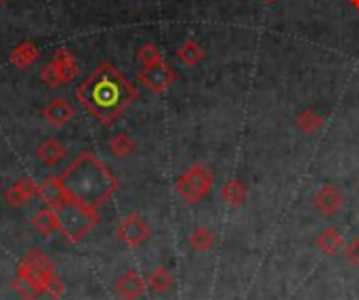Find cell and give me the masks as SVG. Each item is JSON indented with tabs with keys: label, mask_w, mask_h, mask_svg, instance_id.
Segmentation results:
<instances>
[{
	"label": "cell",
	"mask_w": 359,
	"mask_h": 300,
	"mask_svg": "<svg viewBox=\"0 0 359 300\" xmlns=\"http://www.w3.org/2000/svg\"><path fill=\"white\" fill-rule=\"evenodd\" d=\"M78 101L103 126L114 124L137 99V86L109 61H101L76 88Z\"/></svg>",
	"instance_id": "cell-1"
},
{
	"label": "cell",
	"mask_w": 359,
	"mask_h": 300,
	"mask_svg": "<svg viewBox=\"0 0 359 300\" xmlns=\"http://www.w3.org/2000/svg\"><path fill=\"white\" fill-rule=\"evenodd\" d=\"M59 177L67 198L95 210L105 204L120 187L118 177L99 156L88 149L76 156V160Z\"/></svg>",
	"instance_id": "cell-2"
},
{
	"label": "cell",
	"mask_w": 359,
	"mask_h": 300,
	"mask_svg": "<svg viewBox=\"0 0 359 300\" xmlns=\"http://www.w3.org/2000/svg\"><path fill=\"white\" fill-rule=\"evenodd\" d=\"M55 212H57V231L69 244H78L99 223V212L95 208H88L72 198H65L61 204H57Z\"/></svg>",
	"instance_id": "cell-3"
},
{
	"label": "cell",
	"mask_w": 359,
	"mask_h": 300,
	"mask_svg": "<svg viewBox=\"0 0 359 300\" xmlns=\"http://www.w3.org/2000/svg\"><path fill=\"white\" fill-rule=\"evenodd\" d=\"M17 275H23L29 282H34L40 288V292L46 294V296H50V299H61L63 292H65L63 282L55 275L53 263L38 248H32L21 259V263L17 265Z\"/></svg>",
	"instance_id": "cell-4"
},
{
	"label": "cell",
	"mask_w": 359,
	"mask_h": 300,
	"mask_svg": "<svg viewBox=\"0 0 359 300\" xmlns=\"http://www.w3.org/2000/svg\"><path fill=\"white\" fill-rule=\"evenodd\" d=\"M212 185H215L212 170L204 164H194L177 179L175 189L187 204H198L210 193Z\"/></svg>",
	"instance_id": "cell-5"
},
{
	"label": "cell",
	"mask_w": 359,
	"mask_h": 300,
	"mask_svg": "<svg viewBox=\"0 0 359 300\" xmlns=\"http://www.w3.org/2000/svg\"><path fill=\"white\" fill-rule=\"evenodd\" d=\"M76 76H78V63H76V57L67 48H57L53 53L50 63H46L40 71V80L48 88H59L72 82Z\"/></svg>",
	"instance_id": "cell-6"
},
{
	"label": "cell",
	"mask_w": 359,
	"mask_h": 300,
	"mask_svg": "<svg viewBox=\"0 0 359 300\" xmlns=\"http://www.w3.org/2000/svg\"><path fill=\"white\" fill-rule=\"evenodd\" d=\"M116 236L120 238V242L128 248H139L143 246L149 238H151V227L147 225V221L139 214V212H130L126 214L118 227H116Z\"/></svg>",
	"instance_id": "cell-7"
},
{
	"label": "cell",
	"mask_w": 359,
	"mask_h": 300,
	"mask_svg": "<svg viewBox=\"0 0 359 300\" xmlns=\"http://www.w3.org/2000/svg\"><path fill=\"white\" fill-rule=\"evenodd\" d=\"M137 80L154 95H162L166 93L175 80H177V74L172 67L166 65V61L158 63V65H151V67H141L139 74H137Z\"/></svg>",
	"instance_id": "cell-8"
},
{
	"label": "cell",
	"mask_w": 359,
	"mask_h": 300,
	"mask_svg": "<svg viewBox=\"0 0 359 300\" xmlns=\"http://www.w3.org/2000/svg\"><path fill=\"white\" fill-rule=\"evenodd\" d=\"M313 206L324 214V217H334L343 206H345V196L343 191L332 185V183H326L318 189V193L313 196Z\"/></svg>",
	"instance_id": "cell-9"
},
{
	"label": "cell",
	"mask_w": 359,
	"mask_h": 300,
	"mask_svg": "<svg viewBox=\"0 0 359 300\" xmlns=\"http://www.w3.org/2000/svg\"><path fill=\"white\" fill-rule=\"evenodd\" d=\"M42 116H44V120H46L53 128H63V126L76 116V109H74L63 97H55V99H50V101L44 105Z\"/></svg>",
	"instance_id": "cell-10"
},
{
	"label": "cell",
	"mask_w": 359,
	"mask_h": 300,
	"mask_svg": "<svg viewBox=\"0 0 359 300\" xmlns=\"http://www.w3.org/2000/svg\"><path fill=\"white\" fill-rule=\"evenodd\" d=\"M36 196H38V183L29 177H23L4 191V202L13 208H21L27 200Z\"/></svg>",
	"instance_id": "cell-11"
},
{
	"label": "cell",
	"mask_w": 359,
	"mask_h": 300,
	"mask_svg": "<svg viewBox=\"0 0 359 300\" xmlns=\"http://www.w3.org/2000/svg\"><path fill=\"white\" fill-rule=\"evenodd\" d=\"M145 286H147V282L135 269L124 271L116 282V290L124 300H137L145 292Z\"/></svg>",
	"instance_id": "cell-12"
},
{
	"label": "cell",
	"mask_w": 359,
	"mask_h": 300,
	"mask_svg": "<svg viewBox=\"0 0 359 300\" xmlns=\"http://www.w3.org/2000/svg\"><path fill=\"white\" fill-rule=\"evenodd\" d=\"M38 198L46 204V206H50V208H55L57 204H61L67 196H65V189H63V183H61V177H55V175H50V177H46L40 185H38Z\"/></svg>",
	"instance_id": "cell-13"
},
{
	"label": "cell",
	"mask_w": 359,
	"mask_h": 300,
	"mask_svg": "<svg viewBox=\"0 0 359 300\" xmlns=\"http://www.w3.org/2000/svg\"><path fill=\"white\" fill-rule=\"evenodd\" d=\"M38 55H40L38 46H36L34 42H29V40H23V42L15 44V46L11 48L8 61H11V65H15V67H19V69H25L27 65H32V63L38 59Z\"/></svg>",
	"instance_id": "cell-14"
},
{
	"label": "cell",
	"mask_w": 359,
	"mask_h": 300,
	"mask_svg": "<svg viewBox=\"0 0 359 300\" xmlns=\"http://www.w3.org/2000/svg\"><path fill=\"white\" fill-rule=\"evenodd\" d=\"M36 156H38V160L44 164V166H55V164H59L61 162V158L65 156V147L57 141V139H46V141H42L38 147H36Z\"/></svg>",
	"instance_id": "cell-15"
},
{
	"label": "cell",
	"mask_w": 359,
	"mask_h": 300,
	"mask_svg": "<svg viewBox=\"0 0 359 300\" xmlns=\"http://www.w3.org/2000/svg\"><path fill=\"white\" fill-rule=\"evenodd\" d=\"M221 200L229 206H242L248 200V185L240 179H231L221 187Z\"/></svg>",
	"instance_id": "cell-16"
},
{
	"label": "cell",
	"mask_w": 359,
	"mask_h": 300,
	"mask_svg": "<svg viewBox=\"0 0 359 300\" xmlns=\"http://www.w3.org/2000/svg\"><path fill=\"white\" fill-rule=\"evenodd\" d=\"M316 244H318V248H320L324 254H328V257L339 254V252L343 250V246H345L343 236H341V231H339L337 227H326V229L318 236Z\"/></svg>",
	"instance_id": "cell-17"
},
{
	"label": "cell",
	"mask_w": 359,
	"mask_h": 300,
	"mask_svg": "<svg viewBox=\"0 0 359 300\" xmlns=\"http://www.w3.org/2000/svg\"><path fill=\"white\" fill-rule=\"evenodd\" d=\"M204 57H206V50H204L194 38H187V40L177 48V59H179L183 65H187V67L198 65Z\"/></svg>",
	"instance_id": "cell-18"
},
{
	"label": "cell",
	"mask_w": 359,
	"mask_h": 300,
	"mask_svg": "<svg viewBox=\"0 0 359 300\" xmlns=\"http://www.w3.org/2000/svg\"><path fill=\"white\" fill-rule=\"evenodd\" d=\"M32 225L40 236H50L53 231H57V212H55V208L46 206V208L38 210L34 214V219H32Z\"/></svg>",
	"instance_id": "cell-19"
},
{
	"label": "cell",
	"mask_w": 359,
	"mask_h": 300,
	"mask_svg": "<svg viewBox=\"0 0 359 300\" xmlns=\"http://www.w3.org/2000/svg\"><path fill=\"white\" fill-rule=\"evenodd\" d=\"M147 286H149V290L156 292V294H166V292L172 288V275L168 273L166 267L158 265V267H154V271L149 273Z\"/></svg>",
	"instance_id": "cell-20"
},
{
	"label": "cell",
	"mask_w": 359,
	"mask_h": 300,
	"mask_svg": "<svg viewBox=\"0 0 359 300\" xmlns=\"http://www.w3.org/2000/svg\"><path fill=\"white\" fill-rule=\"evenodd\" d=\"M135 149H137V143L128 132H118L109 139V151L118 158H128L133 156Z\"/></svg>",
	"instance_id": "cell-21"
},
{
	"label": "cell",
	"mask_w": 359,
	"mask_h": 300,
	"mask_svg": "<svg viewBox=\"0 0 359 300\" xmlns=\"http://www.w3.org/2000/svg\"><path fill=\"white\" fill-rule=\"evenodd\" d=\"M322 124H324V118L313 109H303L297 116V128L303 130L305 135H316L322 128Z\"/></svg>",
	"instance_id": "cell-22"
},
{
	"label": "cell",
	"mask_w": 359,
	"mask_h": 300,
	"mask_svg": "<svg viewBox=\"0 0 359 300\" xmlns=\"http://www.w3.org/2000/svg\"><path fill=\"white\" fill-rule=\"evenodd\" d=\"M137 61H139L143 67H151V65L162 63L164 57H162V53H160V48H158L156 44L145 42V44H141V46L137 48Z\"/></svg>",
	"instance_id": "cell-23"
},
{
	"label": "cell",
	"mask_w": 359,
	"mask_h": 300,
	"mask_svg": "<svg viewBox=\"0 0 359 300\" xmlns=\"http://www.w3.org/2000/svg\"><path fill=\"white\" fill-rule=\"evenodd\" d=\"M189 244L191 248H196L198 252H208L215 244V233L208 227H198L191 231L189 236Z\"/></svg>",
	"instance_id": "cell-24"
},
{
	"label": "cell",
	"mask_w": 359,
	"mask_h": 300,
	"mask_svg": "<svg viewBox=\"0 0 359 300\" xmlns=\"http://www.w3.org/2000/svg\"><path fill=\"white\" fill-rule=\"evenodd\" d=\"M11 288L21 296L23 300H36L42 296V292H40V288L34 284V282H29L27 278H23V275H15V280H13V284H11Z\"/></svg>",
	"instance_id": "cell-25"
},
{
	"label": "cell",
	"mask_w": 359,
	"mask_h": 300,
	"mask_svg": "<svg viewBox=\"0 0 359 300\" xmlns=\"http://www.w3.org/2000/svg\"><path fill=\"white\" fill-rule=\"evenodd\" d=\"M345 257L349 259V263L359 269V238H355L349 246H347V250H345Z\"/></svg>",
	"instance_id": "cell-26"
},
{
	"label": "cell",
	"mask_w": 359,
	"mask_h": 300,
	"mask_svg": "<svg viewBox=\"0 0 359 300\" xmlns=\"http://www.w3.org/2000/svg\"><path fill=\"white\" fill-rule=\"evenodd\" d=\"M349 2H351V6H353V8H358L359 11V0H349Z\"/></svg>",
	"instance_id": "cell-27"
},
{
	"label": "cell",
	"mask_w": 359,
	"mask_h": 300,
	"mask_svg": "<svg viewBox=\"0 0 359 300\" xmlns=\"http://www.w3.org/2000/svg\"><path fill=\"white\" fill-rule=\"evenodd\" d=\"M4 2H6V0H0V6H2V4H4Z\"/></svg>",
	"instance_id": "cell-28"
},
{
	"label": "cell",
	"mask_w": 359,
	"mask_h": 300,
	"mask_svg": "<svg viewBox=\"0 0 359 300\" xmlns=\"http://www.w3.org/2000/svg\"><path fill=\"white\" fill-rule=\"evenodd\" d=\"M269 2H273V0H269Z\"/></svg>",
	"instance_id": "cell-29"
}]
</instances>
